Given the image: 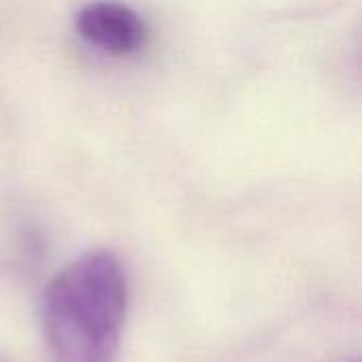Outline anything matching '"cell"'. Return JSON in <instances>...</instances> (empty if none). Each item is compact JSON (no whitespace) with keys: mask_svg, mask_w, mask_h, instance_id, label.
<instances>
[{"mask_svg":"<svg viewBox=\"0 0 362 362\" xmlns=\"http://www.w3.org/2000/svg\"><path fill=\"white\" fill-rule=\"evenodd\" d=\"M127 316V278L110 250H89L51 278L42 331L53 362H117Z\"/></svg>","mask_w":362,"mask_h":362,"instance_id":"6da1fadb","label":"cell"},{"mask_svg":"<svg viewBox=\"0 0 362 362\" xmlns=\"http://www.w3.org/2000/svg\"><path fill=\"white\" fill-rule=\"evenodd\" d=\"M76 30L91 47L110 55H132L146 40V23L127 4L95 0L76 15Z\"/></svg>","mask_w":362,"mask_h":362,"instance_id":"7a4b0ae2","label":"cell"},{"mask_svg":"<svg viewBox=\"0 0 362 362\" xmlns=\"http://www.w3.org/2000/svg\"><path fill=\"white\" fill-rule=\"evenodd\" d=\"M352 362H358V361H352Z\"/></svg>","mask_w":362,"mask_h":362,"instance_id":"3957f363","label":"cell"}]
</instances>
